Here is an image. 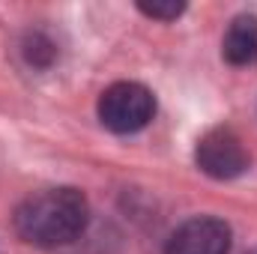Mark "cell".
<instances>
[{
    "mask_svg": "<svg viewBox=\"0 0 257 254\" xmlns=\"http://www.w3.org/2000/svg\"><path fill=\"white\" fill-rule=\"evenodd\" d=\"M221 57L230 66L257 63V15H236L221 39Z\"/></svg>",
    "mask_w": 257,
    "mask_h": 254,
    "instance_id": "cell-5",
    "label": "cell"
},
{
    "mask_svg": "<svg viewBox=\"0 0 257 254\" xmlns=\"http://www.w3.org/2000/svg\"><path fill=\"white\" fill-rule=\"evenodd\" d=\"M138 9L147 15V18H156V21H177L183 12H186V6L183 3H138Z\"/></svg>",
    "mask_w": 257,
    "mask_h": 254,
    "instance_id": "cell-7",
    "label": "cell"
},
{
    "mask_svg": "<svg viewBox=\"0 0 257 254\" xmlns=\"http://www.w3.org/2000/svg\"><path fill=\"white\" fill-rule=\"evenodd\" d=\"M96 114L108 132L135 135V132L147 129L150 120L156 117V96L150 87H144L138 81H117V84L105 87V93L99 96Z\"/></svg>",
    "mask_w": 257,
    "mask_h": 254,
    "instance_id": "cell-2",
    "label": "cell"
},
{
    "mask_svg": "<svg viewBox=\"0 0 257 254\" xmlns=\"http://www.w3.org/2000/svg\"><path fill=\"white\" fill-rule=\"evenodd\" d=\"M194 162L212 180H236L248 171L251 156L233 129L218 126L200 135V141L194 147Z\"/></svg>",
    "mask_w": 257,
    "mask_h": 254,
    "instance_id": "cell-3",
    "label": "cell"
},
{
    "mask_svg": "<svg viewBox=\"0 0 257 254\" xmlns=\"http://www.w3.org/2000/svg\"><path fill=\"white\" fill-rule=\"evenodd\" d=\"M90 221V203L87 197L72 186L33 191L24 197L12 215L18 239L36 248H57L75 242Z\"/></svg>",
    "mask_w": 257,
    "mask_h": 254,
    "instance_id": "cell-1",
    "label": "cell"
},
{
    "mask_svg": "<svg viewBox=\"0 0 257 254\" xmlns=\"http://www.w3.org/2000/svg\"><path fill=\"white\" fill-rule=\"evenodd\" d=\"M24 54H27V60H30L33 66H48L54 57H57L54 42H51V39H45L42 33L27 36V42H24Z\"/></svg>",
    "mask_w": 257,
    "mask_h": 254,
    "instance_id": "cell-6",
    "label": "cell"
},
{
    "mask_svg": "<svg viewBox=\"0 0 257 254\" xmlns=\"http://www.w3.org/2000/svg\"><path fill=\"white\" fill-rule=\"evenodd\" d=\"M230 251V227L221 218L212 215H197L183 221L168 245L165 254H227Z\"/></svg>",
    "mask_w": 257,
    "mask_h": 254,
    "instance_id": "cell-4",
    "label": "cell"
}]
</instances>
